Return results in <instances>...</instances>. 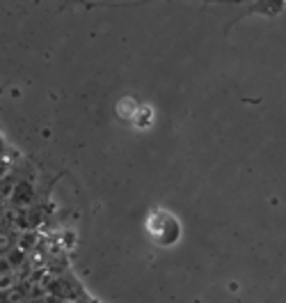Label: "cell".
I'll list each match as a JSON object with an SVG mask.
<instances>
[{
	"label": "cell",
	"instance_id": "cell-1",
	"mask_svg": "<svg viewBox=\"0 0 286 303\" xmlns=\"http://www.w3.org/2000/svg\"><path fill=\"white\" fill-rule=\"evenodd\" d=\"M12 289H16L14 271H3V274H0V294H10Z\"/></svg>",
	"mask_w": 286,
	"mask_h": 303
},
{
	"label": "cell",
	"instance_id": "cell-2",
	"mask_svg": "<svg viewBox=\"0 0 286 303\" xmlns=\"http://www.w3.org/2000/svg\"><path fill=\"white\" fill-rule=\"evenodd\" d=\"M7 248H10V237L0 232V253H5Z\"/></svg>",
	"mask_w": 286,
	"mask_h": 303
}]
</instances>
